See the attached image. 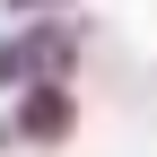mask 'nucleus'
<instances>
[{"label": "nucleus", "instance_id": "f257e3e1", "mask_svg": "<svg viewBox=\"0 0 157 157\" xmlns=\"http://www.w3.org/2000/svg\"><path fill=\"white\" fill-rule=\"evenodd\" d=\"M17 131H26V140H61V131H70V105H61V96L44 87V96H35L26 113H17Z\"/></svg>", "mask_w": 157, "mask_h": 157}]
</instances>
